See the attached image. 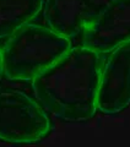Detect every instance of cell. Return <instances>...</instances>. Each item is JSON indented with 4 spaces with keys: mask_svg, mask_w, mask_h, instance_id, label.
Segmentation results:
<instances>
[{
    "mask_svg": "<svg viewBox=\"0 0 130 147\" xmlns=\"http://www.w3.org/2000/svg\"><path fill=\"white\" fill-rule=\"evenodd\" d=\"M49 130V119L39 103L24 92L0 90V140L33 144Z\"/></svg>",
    "mask_w": 130,
    "mask_h": 147,
    "instance_id": "3957f363",
    "label": "cell"
},
{
    "mask_svg": "<svg viewBox=\"0 0 130 147\" xmlns=\"http://www.w3.org/2000/svg\"><path fill=\"white\" fill-rule=\"evenodd\" d=\"M130 104V42L115 48L103 65L97 107L117 114Z\"/></svg>",
    "mask_w": 130,
    "mask_h": 147,
    "instance_id": "5b68a950",
    "label": "cell"
},
{
    "mask_svg": "<svg viewBox=\"0 0 130 147\" xmlns=\"http://www.w3.org/2000/svg\"><path fill=\"white\" fill-rule=\"evenodd\" d=\"M95 7V0H44L43 15L48 28L70 39L85 31Z\"/></svg>",
    "mask_w": 130,
    "mask_h": 147,
    "instance_id": "8992f818",
    "label": "cell"
},
{
    "mask_svg": "<svg viewBox=\"0 0 130 147\" xmlns=\"http://www.w3.org/2000/svg\"><path fill=\"white\" fill-rule=\"evenodd\" d=\"M71 49V40L48 27L28 24L1 49L4 75L10 80H33Z\"/></svg>",
    "mask_w": 130,
    "mask_h": 147,
    "instance_id": "7a4b0ae2",
    "label": "cell"
},
{
    "mask_svg": "<svg viewBox=\"0 0 130 147\" xmlns=\"http://www.w3.org/2000/svg\"><path fill=\"white\" fill-rule=\"evenodd\" d=\"M4 75V70H3V58H1V49H0V80L1 76Z\"/></svg>",
    "mask_w": 130,
    "mask_h": 147,
    "instance_id": "ba28073f",
    "label": "cell"
},
{
    "mask_svg": "<svg viewBox=\"0 0 130 147\" xmlns=\"http://www.w3.org/2000/svg\"><path fill=\"white\" fill-rule=\"evenodd\" d=\"M103 63L101 54L86 47L71 48L32 80L43 109L65 121H85L95 115Z\"/></svg>",
    "mask_w": 130,
    "mask_h": 147,
    "instance_id": "6da1fadb",
    "label": "cell"
},
{
    "mask_svg": "<svg viewBox=\"0 0 130 147\" xmlns=\"http://www.w3.org/2000/svg\"><path fill=\"white\" fill-rule=\"evenodd\" d=\"M130 42V0H112L83 31L82 45L97 53L113 52Z\"/></svg>",
    "mask_w": 130,
    "mask_h": 147,
    "instance_id": "277c9868",
    "label": "cell"
},
{
    "mask_svg": "<svg viewBox=\"0 0 130 147\" xmlns=\"http://www.w3.org/2000/svg\"><path fill=\"white\" fill-rule=\"evenodd\" d=\"M44 0H0V39L10 38L43 9Z\"/></svg>",
    "mask_w": 130,
    "mask_h": 147,
    "instance_id": "52a82bcc",
    "label": "cell"
}]
</instances>
